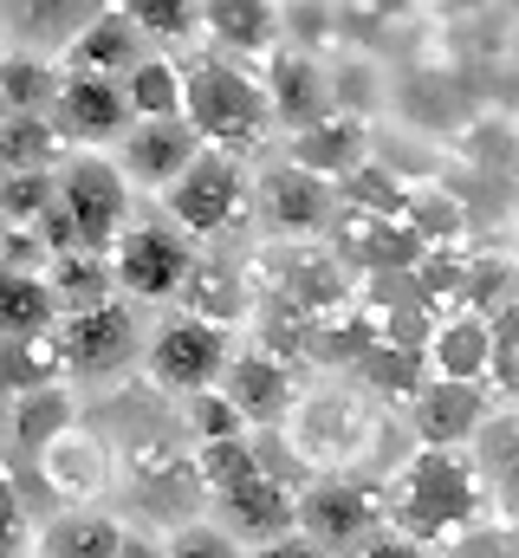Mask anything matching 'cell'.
Instances as JSON below:
<instances>
[{
	"label": "cell",
	"instance_id": "obj_1",
	"mask_svg": "<svg viewBox=\"0 0 519 558\" xmlns=\"http://www.w3.org/2000/svg\"><path fill=\"white\" fill-rule=\"evenodd\" d=\"M481 507H487V474L474 468L468 448H415L396 468V481H389V494H384L389 526L409 533L429 553L442 539H455L461 526H474Z\"/></svg>",
	"mask_w": 519,
	"mask_h": 558
},
{
	"label": "cell",
	"instance_id": "obj_2",
	"mask_svg": "<svg viewBox=\"0 0 519 558\" xmlns=\"http://www.w3.org/2000/svg\"><path fill=\"white\" fill-rule=\"evenodd\" d=\"M182 118L195 124V137L208 149H228V156H254L279 131L260 72L248 59L215 52V46L182 59Z\"/></svg>",
	"mask_w": 519,
	"mask_h": 558
},
{
	"label": "cell",
	"instance_id": "obj_3",
	"mask_svg": "<svg viewBox=\"0 0 519 558\" xmlns=\"http://www.w3.org/2000/svg\"><path fill=\"white\" fill-rule=\"evenodd\" d=\"M52 202L65 215L72 247L111 254V241L130 228V182L118 175V162L105 149H65L52 169Z\"/></svg>",
	"mask_w": 519,
	"mask_h": 558
},
{
	"label": "cell",
	"instance_id": "obj_4",
	"mask_svg": "<svg viewBox=\"0 0 519 558\" xmlns=\"http://www.w3.org/2000/svg\"><path fill=\"white\" fill-rule=\"evenodd\" d=\"M118 494L136 507V520H149V526H162V533L189 526V520L202 513V500H208V487H202V474H195V448H189L182 435H156V441L124 448Z\"/></svg>",
	"mask_w": 519,
	"mask_h": 558
},
{
	"label": "cell",
	"instance_id": "obj_5",
	"mask_svg": "<svg viewBox=\"0 0 519 558\" xmlns=\"http://www.w3.org/2000/svg\"><path fill=\"white\" fill-rule=\"evenodd\" d=\"M234 357V331L215 325V318H195V312H169L149 344H143V384L156 397H195V390H215L221 371Z\"/></svg>",
	"mask_w": 519,
	"mask_h": 558
},
{
	"label": "cell",
	"instance_id": "obj_6",
	"mask_svg": "<svg viewBox=\"0 0 519 558\" xmlns=\"http://www.w3.org/2000/svg\"><path fill=\"white\" fill-rule=\"evenodd\" d=\"M52 344H59L65 384H105V377H124L130 364H136V351H143L136 305L118 292V299H105V305L59 312V325H52Z\"/></svg>",
	"mask_w": 519,
	"mask_h": 558
},
{
	"label": "cell",
	"instance_id": "obj_7",
	"mask_svg": "<svg viewBox=\"0 0 519 558\" xmlns=\"http://www.w3.org/2000/svg\"><path fill=\"white\" fill-rule=\"evenodd\" d=\"M384 487L358 481V474H318L299 487V507H292V533H305L312 546H325L331 558H345L351 546H364L371 533H384Z\"/></svg>",
	"mask_w": 519,
	"mask_h": 558
},
{
	"label": "cell",
	"instance_id": "obj_8",
	"mask_svg": "<svg viewBox=\"0 0 519 558\" xmlns=\"http://www.w3.org/2000/svg\"><path fill=\"white\" fill-rule=\"evenodd\" d=\"M162 215L195 241V234H228L248 215V156L228 149H195V162L162 189Z\"/></svg>",
	"mask_w": 519,
	"mask_h": 558
},
{
	"label": "cell",
	"instance_id": "obj_9",
	"mask_svg": "<svg viewBox=\"0 0 519 558\" xmlns=\"http://www.w3.org/2000/svg\"><path fill=\"white\" fill-rule=\"evenodd\" d=\"M195 267V247L176 221H130L111 241V274L130 305H162L182 292V279Z\"/></svg>",
	"mask_w": 519,
	"mask_h": 558
},
{
	"label": "cell",
	"instance_id": "obj_10",
	"mask_svg": "<svg viewBox=\"0 0 519 558\" xmlns=\"http://www.w3.org/2000/svg\"><path fill=\"white\" fill-rule=\"evenodd\" d=\"M26 461H33L39 494L52 500V513H59V507H98V500L118 487V454H111L105 435H92L85 422L65 428L59 441H46V448L26 454Z\"/></svg>",
	"mask_w": 519,
	"mask_h": 558
},
{
	"label": "cell",
	"instance_id": "obj_11",
	"mask_svg": "<svg viewBox=\"0 0 519 558\" xmlns=\"http://www.w3.org/2000/svg\"><path fill=\"white\" fill-rule=\"evenodd\" d=\"M266 279L305 318H331V312L351 305V267H345V254L318 247V241H279L266 254Z\"/></svg>",
	"mask_w": 519,
	"mask_h": 558
},
{
	"label": "cell",
	"instance_id": "obj_12",
	"mask_svg": "<svg viewBox=\"0 0 519 558\" xmlns=\"http://www.w3.org/2000/svg\"><path fill=\"white\" fill-rule=\"evenodd\" d=\"M46 124L59 131L65 149H111L130 124L124 85L118 78H85V72H59V98L46 111Z\"/></svg>",
	"mask_w": 519,
	"mask_h": 558
},
{
	"label": "cell",
	"instance_id": "obj_13",
	"mask_svg": "<svg viewBox=\"0 0 519 558\" xmlns=\"http://www.w3.org/2000/svg\"><path fill=\"white\" fill-rule=\"evenodd\" d=\"M248 428H286L292 410H299V384H292V364L286 357H273L266 344H234V357H228V371H221V384H215Z\"/></svg>",
	"mask_w": 519,
	"mask_h": 558
},
{
	"label": "cell",
	"instance_id": "obj_14",
	"mask_svg": "<svg viewBox=\"0 0 519 558\" xmlns=\"http://www.w3.org/2000/svg\"><path fill=\"white\" fill-rule=\"evenodd\" d=\"M292 448L305 468H345L364 441H371V416L351 390H325V397H299V410L286 422Z\"/></svg>",
	"mask_w": 519,
	"mask_h": 558
},
{
	"label": "cell",
	"instance_id": "obj_15",
	"mask_svg": "<svg viewBox=\"0 0 519 558\" xmlns=\"http://www.w3.org/2000/svg\"><path fill=\"white\" fill-rule=\"evenodd\" d=\"M195 149H202V137H195L189 118H136L105 156L118 162V175H124L130 189H156V195H162V189L195 162Z\"/></svg>",
	"mask_w": 519,
	"mask_h": 558
},
{
	"label": "cell",
	"instance_id": "obj_16",
	"mask_svg": "<svg viewBox=\"0 0 519 558\" xmlns=\"http://www.w3.org/2000/svg\"><path fill=\"white\" fill-rule=\"evenodd\" d=\"M260 65H266V72H260V85H266L273 124H279L286 137H292V131H305V124H318L325 111H338V105H331V65H325L318 52L273 46Z\"/></svg>",
	"mask_w": 519,
	"mask_h": 558
},
{
	"label": "cell",
	"instance_id": "obj_17",
	"mask_svg": "<svg viewBox=\"0 0 519 558\" xmlns=\"http://www.w3.org/2000/svg\"><path fill=\"white\" fill-rule=\"evenodd\" d=\"M260 221H266L273 241H312L325 221H338V189L279 162V169L260 175Z\"/></svg>",
	"mask_w": 519,
	"mask_h": 558
},
{
	"label": "cell",
	"instance_id": "obj_18",
	"mask_svg": "<svg viewBox=\"0 0 519 558\" xmlns=\"http://www.w3.org/2000/svg\"><path fill=\"white\" fill-rule=\"evenodd\" d=\"M371 156H377L371 118H351V111H325L318 124H305V131L286 137V162L305 169V175H318V182H331V189H338L351 169H364Z\"/></svg>",
	"mask_w": 519,
	"mask_h": 558
},
{
	"label": "cell",
	"instance_id": "obj_19",
	"mask_svg": "<svg viewBox=\"0 0 519 558\" xmlns=\"http://www.w3.org/2000/svg\"><path fill=\"white\" fill-rule=\"evenodd\" d=\"M215 526L221 533H234V539H279V533H292V507H299V487H286L279 474H266L254 461V474H241L234 487H221L215 500Z\"/></svg>",
	"mask_w": 519,
	"mask_h": 558
},
{
	"label": "cell",
	"instance_id": "obj_20",
	"mask_svg": "<svg viewBox=\"0 0 519 558\" xmlns=\"http://www.w3.org/2000/svg\"><path fill=\"white\" fill-rule=\"evenodd\" d=\"M487 390L481 384H448V377H429L409 403L415 422V448H468L481 428H487Z\"/></svg>",
	"mask_w": 519,
	"mask_h": 558
},
{
	"label": "cell",
	"instance_id": "obj_21",
	"mask_svg": "<svg viewBox=\"0 0 519 558\" xmlns=\"http://www.w3.org/2000/svg\"><path fill=\"white\" fill-rule=\"evenodd\" d=\"M111 0H0V20H7V39L13 52H33V59H52L105 13Z\"/></svg>",
	"mask_w": 519,
	"mask_h": 558
},
{
	"label": "cell",
	"instance_id": "obj_22",
	"mask_svg": "<svg viewBox=\"0 0 519 558\" xmlns=\"http://www.w3.org/2000/svg\"><path fill=\"white\" fill-rule=\"evenodd\" d=\"M429 377H448V384H481L494 371V325L468 305L442 312L435 331H429Z\"/></svg>",
	"mask_w": 519,
	"mask_h": 558
},
{
	"label": "cell",
	"instance_id": "obj_23",
	"mask_svg": "<svg viewBox=\"0 0 519 558\" xmlns=\"http://www.w3.org/2000/svg\"><path fill=\"white\" fill-rule=\"evenodd\" d=\"M202 39L228 59L260 65L279 46V0H202Z\"/></svg>",
	"mask_w": 519,
	"mask_h": 558
},
{
	"label": "cell",
	"instance_id": "obj_24",
	"mask_svg": "<svg viewBox=\"0 0 519 558\" xmlns=\"http://www.w3.org/2000/svg\"><path fill=\"white\" fill-rule=\"evenodd\" d=\"M143 59V33L118 13V0L59 52V72H85V78H124L130 65Z\"/></svg>",
	"mask_w": 519,
	"mask_h": 558
},
{
	"label": "cell",
	"instance_id": "obj_25",
	"mask_svg": "<svg viewBox=\"0 0 519 558\" xmlns=\"http://www.w3.org/2000/svg\"><path fill=\"white\" fill-rule=\"evenodd\" d=\"M124 533L130 526L105 507H59V513H46L33 546H39V558H118Z\"/></svg>",
	"mask_w": 519,
	"mask_h": 558
},
{
	"label": "cell",
	"instance_id": "obj_26",
	"mask_svg": "<svg viewBox=\"0 0 519 558\" xmlns=\"http://www.w3.org/2000/svg\"><path fill=\"white\" fill-rule=\"evenodd\" d=\"M79 397L65 390V384H46V390H26V397H13V410H7V441L20 448V454H39L46 441H59L65 428H79Z\"/></svg>",
	"mask_w": 519,
	"mask_h": 558
},
{
	"label": "cell",
	"instance_id": "obj_27",
	"mask_svg": "<svg viewBox=\"0 0 519 558\" xmlns=\"http://www.w3.org/2000/svg\"><path fill=\"white\" fill-rule=\"evenodd\" d=\"M351 377H358L371 397H384V403H415V390L429 384V351H422V344H389V338H377V344L351 364Z\"/></svg>",
	"mask_w": 519,
	"mask_h": 558
},
{
	"label": "cell",
	"instance_id": "obj_28",
	"mask_svg": "<svg viewBox=\"0 0 519 558\" xmlns=\"http://www.w3.org/2000/svg\"><path fill=\"white\" fill-rule=\"evenodd\" d=\"M46 286H52L59 312H85V305H105V299H118L111 254H92V247H65V254H52Z\"/></svg>",
	"mask_w": 519,
	"mask_h": 558
},
{
	"label": "cell",
	"instance_id": "obj_29",
	"mask_svg": "<svg viewBox=\"0 0 519 558\" xmlns=\"http://www.w3.org/2000/svg\"><path fill=\"white\" fill-rule=\"evenodd\" d=\"M176 299H182V312L215 318V325H228V331L248 318V279L234 274V267H221V260H195Z\"/></svg>",
	"mask_w": 519,
	"mask_h": 558
},
{
	"label": "cell",
	"instance_id": "obj_30",
	"mask_svg": "<svg viewBox=\"0 0 519 558\" xmlns=\"http://www.w3.org/2000/svg\"><path fill=\"white\" fill-rule=\"evenodd\" d=\"M59 98V65L33 59V52H7L0 59V118H46Z\"/></svg>",
	"mask_w": 519,
	"mask_h": 558
},
{
	"label": "cell",
	"instance_id": "obj_31",
	"mask_svg": "<svg viewBox=\"0 0 519 558\" xmlns=\"http://www.w3.org/2000/svg\"><path fill=\"white\" fill-rule=\"evenodd\" d=\"M46 384H65L52 331H39V338H7L0 331V397H26V390H46Z\"/></svg>",
	"mask_w": 519,
	"mask_h": 558
},
{
	"label": "cell",
	"instance_id": "obj_32",
	"mask_svg": "<svg viewBox=\"0 0 519 558\" xmlns=\"http://www.w3.org/2000/svg\"><path fill=\"white\" fill-rule=\"evenodd\" d=\"M118 85H124L130 118H182V65H176V59L143 52Z\"/></svg>",
	"mask_w": 519,
	"mask_h": 558
},
{
	"label": "cell",
	"instance_id": "obj_33",
	"mask_svg": "<svg viewBox=\"0 0 519 558\" xmlns=\"http://www.w3.org/2000/svg\"><path fill=\"white\" fill-rule=\"evenodd\" d=\"M338 208H345V215H371V221H402V208H409V182L371 156L364 169H351V175L338 182Z\"/></svg>",
	"mask_w": 519,
	"mask_h": 558
},
{
	"label": "cell",
	"instance_id": "obj_34",
	"mask_svg": "<svg viewBox=\"0 0 519 558\" xmlns=\"http://www.w3.org/2000/svg\"><path fill=\"white\" fill-rule=\"evenodd\" d=\"M59 325V299L52 286L33 274H0V331L7 338H39Z\"/></svg>",
	"mask_w": 519,
	"mask_h": 558
},
{
	"label": "cell",
	"instance_id": "obj_35",
	"mask_svg": "<svg viewBox=\"0 0 519 558\" xmlns=\"http://www.w3.org/2000/svg\"><path fill=\"white\" fill-rule=\"evenodd\" d=\"M402 221L415 228V241H422L429 254H448V247L461 241V228H468V215H461V202H455L448 189H435V182H422V189H409V208H402Z\"/></svg>",
	"mask_w": 519,
	"mask_h": 558
},
{
	"label": "cell",
	"instance_id": "obj_36",
	"mask_svg": "<svg viewBox=\"0 0 519 558\" xmlns=\"http://www.w3.org/2000/svg\"><path fill=\"white\" fill-rule=\"evenodd\" d=\"M130 26L156 46H189L202 39V0H118Z\"/></svg>",
	"mask_w": 519,
	"mask_h": 558
},
{
	"label": "cell",
	"instance_id": "obj_37",
	"mask_svg": "<svg viewBox=\"0 0 519 558\" xmlns=\"http://www.w3.org/2000/svg\"><path fill=\"white\" fill-rule=\"evenodd\" d=\"M338 39V0H279V46L325 52Z\"/></svg>",
	"mask_w": 519,
	"mask_h": 558
},
{
	"label": "cell",
	"instance_id": "obj_38",
	"mask_svg": "<svg viewBox=\"0 0 519 558\" xmlns=\"http://www.w3.org/2000/svg\"><path fill=\"white\" fill-rule=\"evenodd\" d=\"M182 435H189V448H202V441H228V435H248V422L241 410L221 397V390H195V397H182Z\"/></svg>",
	"mask_w": 519,
	"mask_h": 558
},
{
	"label": "cell",
	"instance_id": "obj_39",
	"mask_svg": "<svg viewBox=\"0 0 519 558\" xmlns=\"http://www.w3.org/2000/svg\"><path fill=\"white\" fill-rule=\"evenodd\" d=\"M519 299V267L514 260H468V279H461V305L468 312H481V318H494L500 305H514Z\"/></svg>",
	"mask_w": 519,
	"mask_h": 558
},
{
	"label": "cell",
	"instance_id": "obj_40",
	"mask_svg": "<svg viewBox=\"0 0 519 558\" xmlns=\"http://www.w3.org/2000/svg\"><path fill=\"white\" fill-rule=\"evenodd\" d=\"M46 208H52V169H26V175L0 182V221L7 228H33Z\"/></svg>",
	"mask_w": 519,
	"mask_h": 558
},
{
	"label": "cell",
	"instance_id": "obj_41",
	"mask_svg": "<svg viewBox=\"0 0 519 558\" xmlns=\"http://www.w3.org/2000/svg\"><path fill=\"white\" fill-rule=\"evenodd\" d=\"M26 553H33V507H26L20 481L7 474V461H0V558H26Z\"/></svg>",
	"mask_w": 519,
	"mask_h": 558
},
{
	"label": "cell",
	"instance_id": "obj_42",
	"mask_svg": "<svg viewBox=\"0 0 519 558\" xmlns=\"http://www.w3.org/2000/svg\"><path fill=\"white\" fill-rule=\"evenodd\" d=\"M162 558H248L234 546V533H221L215 520H189L176 533H162Z\"/></svg>",
	"mask_w": 519,
	"mask_h": 558
},
{
	"label": "cell",
	"instance_id": "obj_43",
	"mask_svg": "<svg viewBox=\"0 0 519 558\" xmlns=\"http://www.w3.org/2000/svg\"><path fill=\"white\" fill-rule=\"evenodd\" d=\"M429 558H514V526H461L455 539H442Z\"/></svg>",
	"mask_w": 519,
	"mask_h": 558
},
{
	"label": "cell",
	"instance_id": "obj_44",
	"mask_svg": "<svg viewBox=\"0 0 519 558\" xmlns=\"http://www.w3.org/2000/svg\"><path fill=\"white\" fill-rule=\"evenodd\" d=\"M46 267H52V247H46L39 228H7V234H0V274L46 279Z\"/></svg>",
	"mask_w": 519,
	"mask_h": 558
},
{
	"label": "cell",
	"instance_id": "obj_45",
	"mask_svg": "<svg viewBox=\"0 0 519 558\" xmlns=\"http://www.w3.org/2000/svg\"><path fill=\"white\" fill-rule=\"evenodd\" d=\"M371 98H377L371 65H364V59H338V65H331V105L351 111V118H371Z\"/></svg>",
	"mask_w": 519,
	"mask_h": 558
},
{
	"label": "cell",
	"instance_id": "obj_46",
	"mask_svg": "<svg viewBox=\"0 0 519 558\" xmlns=\"http://www.w3.org/2000/svg\"><path fill=\"white\" fill-rule=\"evenodd\" d=\"M345 558H429V546H415L409 533H396V526H384V533H371L364 546H351Z\"/></svg>",
	"mask_w": 519,
	"mask_h": 558
},
{
	"label": "cell",
	"instance_id": "obj_47",
	"mask_svg": "<svg viewBox=\"0 0 519 558\" xmlns=\"http://www.w3.org/2000/svg\"><path fill=\"white\" fill-rule=\"evenodd\" d=\"M248 558H331L325 546H312L305 533H279V539H266L260 553H248Z\"/></svg>",
	"mask_w": 519,
	"mask_h": 558
},
{
	"label": "cell",
	"instance_id": "obj_48",
	"mask_svg": "<svg viewBox=\"0 0 519 558\" xmlns=\"http://www.w3.org/2000/svg\"><path fill=\"white\" fill-rule=\"evenodd\" d=\"M118 558H162V539H149V533H124Z\"/></svg>",
	"mask_w": 519,
	"mask_h": 558
},
{
	"label": "cell",
	"instance_id": "obj_49",
	"mask_svg": "<svg viewBox=\"0 0 519 558\" xmlns=\"http://www.w3.org/2000/svg\"><path fill=\"white\" fill-rule=\"evenodd\" d=\"M364 7H371V13H377V20H402V13H409V7H415V0H364Z\"/></svg>",
	"mask_w": 519,
	"mask_h": 558
},
{
	"label": "cell",
	"instance_id": "obj_50",
	"mask_svg": "<svg viewBox=\"0 0 519 558\" xmlns=\"http://www.w3.org/2000/svg\"><path fill=\"white\" fill-rule=\"evenodd\" d=\"M7 410H13V397H0V441H7Z\"/></svg>",
	"mask_w": 519,
	"mask_h": 558
},
{
	"label": "cell",
	"instance_id": "obj_51",
	"mask_svg": "<svg viewBox=\"0 0 519 558\" xmlns=\"http://www.w3.org/2000/svg\"><path fill=\"white\" fill-rule=\"evenodd\" d=\"M514 558H519V533H514Z\"/></svg>",
	"mask_w": 519,
	"mask_h": 558
},
{
	"label": "cell",
	"instance_id": "obj_52",
	"mask_svg": "<svg viewBox=\"0 0 519 558\" xmlns=\"http://www.w3.org/2000/svg\"><path fill=\"white\" fill-rule=\"evenodd\" d=\"M0 234H7V221H0Z\"/></svg>",
	"mask_w": 519,
	"mask_h": 558
},
{
	"label": "cell",
	"instance_id": "obj_53",
	"mask_svg": "<svg viewBox=\"0 0 519 558\" xmlns=\"http://www.w3.org/2000/svg\"><path fill=\"white\" fill-rule=\"evenodd\" d=\"M338 7H351V0H338Z\"/></svg>",
	"mask_w": 519,
	"mask_h": 558
}]
</instances>
